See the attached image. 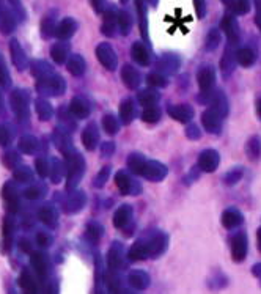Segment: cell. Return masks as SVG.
<instances>
[{
	"label": "cell",
	"mask_w": 261,
	"mask_h": 294,
	"mask_svg": "<svg viewBox=\"0 0 261 294\" xmlns=\"http://www.w3.org/2000/svg\"><path fill=\"white\" fill-rule=\"evenodd\" d=\"M37 145H38V142L34 137H24L21 140V150L25 151V153H34L38 148Z\"/></svg>",
	"instance_id": "obj_39"
},
{
	"label": "cell",
	"mask_w": 261,
	"mask_h": 294,
	"mask_svg": "<svg viewBox=\"0 0 261 294\" xmlns=\"http://www.w3.org/2000/svg\"><path fill=\"white\" fill-rule=\"evenodd\" d=\"M121 120L124 124H129L130 121H133L134 115H136V109H134V103L130 101V100H126L123 104H121Z\"/></svg>",
	"instance_id": "obj_25"
},
{
	"label": "cell",
	"mask_w": 261,
	"mask_h": 294,
	"mask_svg": "<svg viewBox=\"0 0 261 294\" xmlns=\"http://www.w3.org/2000/svg\"><path fill=\"white\" fill-rule=\"evenodd\" d=\"M121 77H123V82L126 84V87L130 90H136L140 85V74L133 67H129V64H126L123 68Z\"/></svg>",
	"instance_id": "obj_15"
},
{
	"label": "cell",
	"mask_w": 261,
	"mask_h": 294,
	"mask_svg": "<svg viewBox=\"0 0 261 294\" xmlns=\"http://www.w3.org/2000/svg\"><path fill=\"white\" fill-rule=\"evenodd\" d=\"M223 4L235 14H247L250 10V0H223Z\"/></svg>",
	"instance_id": "obj_19"
},
{
	"label": "cell",
	"mask_w": 261,
	"mask_h": 294,
	"mask_svg": "<svg viewBox=\"0 0 261 294\" xmlns=\"http://www.w3.org/2000/svg\"><path fill=\"white\" fill-rule=\"evenodd\" d=\"M186 134H187L189 139L197 140V139H200V129H199L197 126H195V124H189V126H187V130H186Z\"/></svg>",
	"instance_id": "obj_44"
},
{
	"label": "cell",
	"mask_w": 261,
	"mask_h": 294,
	"mask_svg": "<svg viewBox=\"0 0 261 294\" xmlns=\"http://www.w3.org/2000/svg\"><path fill=\"white\" fill-rule=\"evenodd\" d=\"M97 140H100V133H97L96 124H90L88 127H85L84 136H82V142H84V145H85V148L94 150Z\"/></svg>",
	"instance_id": "obj_18"
},
{
	"label": "cell",
	"mask_w": 261,
	"mask_h": 294,
	"mask_svg": "<svg viewBox=\"0 0 261 294\" xmlns=\"http://www.w3.org/2000/svg\"><path fill=\"white\" fill-rule=\"evenodd\" d=\"M246 153L252 160L259 159V156H261V139L259 137H252L249 140V143L246 146Z\"/></svg>",
	"instance_id": "obj_23"
},
{
	"label": "cell",
	"mask_w": 261,
	"mask_h": 294,
	"mask_svg": "<svg viewBox=\"0 0 261 294\" xmlns=\"http://www.w3.org/2000/svg\"><path fill=\"white\" fill-rule=\"evenodd\" d=\"M256 112H258V115L261 117V100H258V103H256Z\"/></svg>",
	"instance_id": "obj_49"
},
{
	"label": "cell",
	"mask_w": 261,
	"mask_h": 294,
	"mask_svg": "<svg viewBox=\"0 0 261 294\" xmlns=\"http://www.w3.org/2000/svg\"><path fill=\"white\" fill-rule=\"evenodd\" d=\"M74 30H76V24H74L71 19H67L64 22H61V25L58 27V30H57V37H58V38H63V40H67V38H70V37L74 34Z\"/></svg>",
	"instance_id": "obj_30"
},
{
	"label": "cell",
	"mask_w": 261,
	"mask_h": 294,
	"mask_svg": "<svg viewBox=\"0 0 261 294\" xmlns=\"http://www.w3.org/2000/svg\"><path fill=\"white\" fill-rule=\"evenodd\" d=\"M96 55H97V60H100L104 67L110 71H113L117 68V54L115 51L112 49V46H109L107 43H101L97 44L96 47Z\"/></svg>",
	"instance_id": "obj_3"
},
{
	"label": "cell",
	"mask_w": 261,
	"mask_h": 294,
	"mask_svg": "<svg viewBox=\"0 0 261 294\" xmlns=\"http://www.w3.org/2000/svg\"><path fill=\"white\" fill-rule=\"evenodd\" d=\"M43 192H44L43 187H40V186H31L30 189H27V190L24 192V195H25L27 199H40Z\"/></svg>",
	"instance_id": "obj_42"
},
{
	"label": "cell",
	"mask_w": 261,
	"mask_h": 294,
	"mask_svg": "<svg viewBox=\"0 0 261 294\" xmlns=\"http://www.w3.org/2000/svg\"><path fill=\"white\" fill-rule=\"evenodd\" d=\"M222 30L225 31V35H226L228 44H233V46L238 44L241 35H239V25H238V21L235 19V16H232V14L223 16Z\"/></svg>",
	"instance_id": "obj_6"
},
{
	"label": "cell",
	"mask_w": 261,
	"mask_h": 294,
	"mask_svg": "<svg viewBox=\"0 0 261 294\" xmlns=\"http://www.w3.org/2000/svg\"><path fill=\"white\" fill-rule=\"evenodd\" d=\"M71 113L76 115L77 118L88 117V113H90L88 104L82 100V97H76V100H73V103H71Z\"/></svg>",
	"instance_id": "obj_20"
},
{
	"label": "cell",
	"mask_w": 261,
	"mask_h": 294,
	"mask_svg": "<svg viewBox=\"0 0 261 294\" xmlns=\"http://www.w3.org/2000/svg\"><path fill=\"white\" fill-rule=\"evenodd\" d=\"M139 175H143L145 178L151 179V181H160V179H164L166 175H167V167L162 166L160 162L146 160V159H145V162H143V166H142Z\"/></svg>",
	"instance_id": "obj_1"
},
{
	"label": "cell",
	"mask_w": 261,
	"mask_h": 294,
	"mask_svg": "<svg viewBox=\"0 0 261 294\" xmlns=\"http://www.w3.org/2000/svg\"><path fill=\"white\" fill-rule=\"evenodd\" d=\"M169 115L179 123H189L193 118V109L190 106H186V104L172 106L169 109Z\"/></svg>",
	"instance_id": "obj_9"
},
{
	"label": "cell",
	"mask_w": 261,
	"mask_h": 294,
	"mask_svg": "<svg viewBox=\"0 0 261 294\" xmlns=\"http://www.w3.org/2000/svg\"><path fill=\"white\" fill-rule=\"evenodd\" d=\"M241 223H242V214L235 208L226 209L222 214V225L226 230H233V228L239 226Z\"/></svg>",
	"instance_id": "obj_12"
},
{
	"label": "cell",
	"mask_w": 261,
	"mask_h": 294,
	"mask_svg": "<svg viewBox=\"0 0 261 294\" xmlns=\"http://www.w3.org/2000/svg\"><path fill=\"white\" fill-rule=\"evenodd\" d=\"M40 217H41V220H43L44 223L54 226L55 222H57V212H55V209H54L52 206H46V208L41 209Z\"/></svg>",
	"instance_id": "obj_31"
},
{
	"label": "cell",
	"mask_w": 261,
	"mask_h": 294,
	"mask_svg": "<svg viewBox=\"0 0 261 294\" xmlns=\"http://www.w3.org/2000/svg\"><path fill=\"white\" fill-rule=\"evenodd\" d=\"M101 233H103V228L101 226H96V225H90L88 226V238L93 242H97L101 239Z\"/></svg>",
	"instance_id": "obj_40"
},
{
	"label": "cell",
	"mask_w": 261,
	"mask_h": 294,
	"mask_svg": "<svg viewBox=\"0 0 261 294\" xmlns=\"http://www.w3.org/2000/svg\"><path fill=\"white\" fill-rule=\"evenodd\" d=\"M219 44H220V34H219V30L213 28L209 31L208 38H206V49L208 51H214Z\"/></svg>",
	"instance_id": "obj_34"
},
{
	"label": "cell",
	"mask_w": 261,
	"mask_h": 294,
	"mask_svg": "<svg viewBox=\"0 0 261 294\" xmlns=\"http://www.w3.org/2000/svg\"><path fill=\"white\" fill-rule=\"evenodd\" d=\"M219 162H220V156L216 150H205L199 156V167L206 173L214 172L219 167Z\"/></svg>",
	"instance_id": "obj_5"
},
{
	"label": "cell",
	"mask_w": 261,
	"mask_h": 294,
	"mask_svg": "<svg viewBox=\"0 0 261 294\" xmlns=\"http://www.w3.org/2000/svg\"><path fill=\"white\" fill-rule=\"evenodd\" d=\"M242 175H244V170L242 169H233V170H230L226 175H225V183L228 184V186H235L236 183H239L241 181V178H242Z\"/></svg>",
	"instance_id": "obj_35"
},
{
	"label": "cell",
	"mask_w": 261,
	"mask_h": 294,
	"mask_svg": "<svg viewBox=\"0 0 261 294\" xmlns=\"http://www.w3.org/2000/svg\"><path fill=\"white\" fill-rule=\"evenodd\" d=\"M10 82V77H8V71H7V67H5V61L0 55V84L2 85H8Z\"/></svg>",
	"instance_id": "obj_41"
},
{
	"label": "cell",
	"mask_w": 261,
	"mask_h": 294,
	"mask_svg": "<svg viewBox=\"0 0 261 294\" xmlns=\"http://www.w3.org/2000/svg\"><path fill=\"white\" fill-rule=\"evenodd\" d=\"M256 238H258V247H259V250H261V228L256 232Z\"/></svg>",
	"instance_id": "obj_48"
},
{
	"label": "cell",
	"mask_w": 261,
	"mask_h": 294,
	"mask_svg": "<svg viewBox=\"0 0 261 294\" xmlns=\"http://www.w3.org/2000/svg\"><path fill=\"white\" fill-rule=\"evenodd\" d=\"M2 109H4V104H2V96H0V112H2Z\"/></svg>",
	"instance_id": "obj_50"
},
{
	"label": "cell",
	"mask_w": 261,
	"mask_h": 294,
	"mask_svg": "<svg viewBox=\"0 0 261 294\" xmlns=\"http://www.w3.org/2000/svg\"><path fill=\"white\" fill-rule=\"evenodd\" d=\"M82 170H84V162L80 156H76V159H71V169H70V178H68V187L73 189L77 181L82 176Z\"/></svg>",
	"instance_id": "obj_13"
},
{
	"label": "cell",
	"mask_w": 261,
	"mask_h": 294,
	"mask_svg": "<svg viewBox=\"0 0 261 294\" xmlns=\"http://www.w3.org/2000/svg\"><path fill=\"white\" fill-rule=\"evenodd\" d=\"M130 217H133V209H130V206H129V205L121 206V208L117 211V214H115V226L123 228L124 225L129 223Z\"/></svg>",
	"instance_id": "obj_22"
},
{
	"label": "cell",
	"mask_w": 261,
	"mask_h": 294,
	"mask_svg": "<svg viewBox=\"0 0 261 294\" xmlns=\"http://www.w3.org/2000/svg\"><path fill=\"white\" fill-rule=\"evenodd\" d=\"M178 67H179V60L176 57H172V55L164 57L157 64V68L164 73H175L178 70Z\"/></svg>",
	"instance_id": "obj_24"
},
{
	"label": "cell",
	"mask_w": 261,
	"mask_h": 294,
	"mask_svg": "<svg viewBox=\"0 0 261 294\" xmlns=\"http://www.w3.org/2000/svg\"><path fill=\"white\" fill-rule=\"evenodd\" d=\"M68 68L74 76H80L85 71V61L80 55H73L68 61Z\"/></svg>",
	"instance_id": "obj_26"
},
{
	"label": "cell",
	"mask_w": 261,
	"mask_h": 294,
	"mask_svg": "<svg viewBox=\"0 0 261 294\" xmlns=\"http://www.w3.org/2000/svg\"><path fill=\"white\" fill-rule=\"evenodd\" d=\"M130 54H133V58L142 64V67H148L151 63V57H150V51L148 47L142 43H134L133 44V49H130Z\"/></svg>",
	"instance_id": "obj_10"
},
{
	"label": "cell",
	"mask_w": 261,
	"mask_h": 294,
	"mask_svg": "<svg viewBox=\"0 0 261 294\" xmlns=\"http://www.w3.org/2000/svg\"><path fill=\"white\" fill-rule=\"evenodd\" d=\"M193 7H195V11H197L199 18H203L205 13H206V2L205 0H193Z\"/></svg>",
	"instance_id": "obj_43"
},
{
	"label": "cell",
	"mask_w": 261,
	"mask_h": 294,
	"mask_svg": "<svg viewBox=\"0 0 261 294\" xmlns=\"http://www.w3.org/2000/svg\"><path fill=\"white\" fill-rule=\"evenodd\" d=\"M109 169L106 167L104 170H103V173H101V176H97V179H96V181H94V186H104V181H106V179H107V176H109V172H107Z\"/></svg>",
	"instance_id": "obj_46"
},
{
	"label": "cell",
	"mask_w": 261,
	"mask_h": 294,
	"mask_svg": "<svg viewBox=\"0 0 261 294\" xmlns=\"http://www.w3.org/2000/svg\"><path fill=\"white\" fill-rule=\"evenodd\" d=\"M21 286L25 289V291H37V282L35 279L31 277L27 271H24V274L21 275Z\"/></svg>",
	"instance_id": "obj_36"
},
{
	"label": "cell",
	"mask_w": 261,
	"mask_h": 294,
	"mask_svg": "<svg viewBox=\"0 0 261 294\" xmlns=\"http://www.w3.org/2000/svg\"><path fill=\"white\" fill-rule=\"evenodd\" d=\"M117 184H118L120 190L124 192V193L140 192V187L136 184V181H133V178H130V176H129L127 173H124V172H121V173L117 175Z\"/></svg>",
	"instance_id": "obj_16"
},
{
	"label": "cell",
	"mask_w": 261,
	"mask_h": 294,
	"mask_svg": "<svg viewBox=\"0 0 261 294\" xmlns=\"http://www.w3.org/2000/svg\"><path fill=\"white\" fill-rule=\"evenodd\" d=\"M37 110H38V115H40L43 120L51 118V115H52V107H51V104H49L47 101H44V100H40V101L37 103Z\"/></svg>",
	"instance_id": "obj_37"
},
{
	"label": "cell",
	"mask_w": 261,
	"mask_h": 294,
	"mask_svg": "<svg viewBox=\"0 0 261 294\" xmlns=\"http://www.w3.org/2000/svg\"><path fill=\"white\" fill-rule=\"evenodd\" d=\"M235 58H236V63H239L241 67L249 68V67H252V64L255 63L256 55H255V52L252 51L250 47H241V49H238V51L235 52Z\"/></svg>",
	"instance_id": "obj_14"
},
{
	"label": "cell",
	"mask_w": 261,
	"mask_h": 294,
	"mask_svg": "<svg viewBox=\"0 0 261 294\" xmlns=\"http://www.w3.org/2000/svg\"><path fill=\"white\" fill-rule=\"evenodd\" d=\"M222 121H223V118L211 107L206 109L203 112V115H202V124L211 134H219L220 133L222 130Z\"/></svg>",
	"instance_id": "obj_4"
},
{
	"label": "cell",
	"mask_w": 261,
	"mask_h": 294,
	"mask_svg": "<svg viewBox=\"0 0 261 294\" xmlns=\"http://www.w3.org/2000/svg\"><path fill=\"white\" fill-rule=\"evenodd\" d=\"M255 24L261 31V0H255Z\"/></svg>",
	"instance_id": "obj_45"
},
{
	"label": "cell",
	"mask_w": 261,
	"mask_h": 294,
	"mask_svg": "<svg viewBox=\"0 0 261 294\" xmlns=\"http://www.w3.org/2000/svg\"><path fill=\"white\" fill-rule=\"evenodd\" d=\"M129 282L133 286L143 289V288H146L150 285V277L146 275L143 271H134V272H130V275H129Z\"/></svg>",
	"instance_id": "obj_21"
},
{
	"label": "cell",
	"mask_w": 261,
	"mask_h": 294,
	"mask_svg": "<svg viewBox=\"0 0 261 294\" xmlns=\"http://www.w3.org/2000/svg\"><path fill=\"white\" fill-rule=\"evenodd\" d=\"M252 272H253L255 277H258V279L261 280V263H256V265L252 268Z\"/></svg>",
	"instance_id": "obj_47"
},
{
	"label": "cell",
	"mask_w": 261,
	"mask_h": 294,
	"mask_svg": "<svg viewBox=\"0 0 261 294\" xmlns=\"http://www.w3.org/2000/svg\"><path fill=\"white\" fill-rule=\"evenodd\" d=\"M247 250H249V241L246 233H236L232 238V256L236 263H241L244 261V258L247 256Z\"/></svg>",
	"instance_id": "obj_2"
},
{
	"label": "cell",
	"mask_w": 261,
	"mask_h": 294,
	"mask_svg": "<svg viewBox=\"0 0 261 294\" xmlns=\"http://www.w3.org/2000/svg\"><path fill=\"white\" fill-rule=\"evenodd\" d=\"M232 47H233V44H228L226 51H225V54H223V58H222V63H220L222 74H223L225 77L230 76V74L235 71V61H236V58H235V54H233V51H232Z\"/></svg>",
	"instance_id": "obj_17"
},
{
	"label": "cell",
	"mask_w": 261,
	"mask_h": 294,
	"mask_svg": "<svg viewBox=\"0 0 261 294\" xmlns=\"http://www.w3.org/2000/svg\"><path fill=\"white\" fill-rule=\"evenodd\" d=\"M197 82L202 91H209L213 90L214 82H216V71L213 67H203L199 74H197Z\"/></svg>",
	"instance_id": "obj_7"
},
{
	"label": "cell",
	"mask_w": 261,
	"mask_h": 294,
	"mask_svg": "<svg viewBox=\"0 0 261 294\" xmlns=\"http://www.w3.org/2000/svg\"><path fill=\"white\" fill-rule=\"evenodd\" d=\"M68 54H70L68 44H55L54 49H52V58L57 63H64V61H67Z\"/></svg>",
	"instance_id": "obj_28"
},
{
	"label": "cell",
	"mask_w": 261,
	"mask_h": 294,
	"mask_svg": "<svg viewBox=\"0 0 261 294\" xmlns=\"http://www.w3.org/2000/svg\"><path fill=\"white\" fill-rule=\"evenodd\" d=\"M103 127L107 134L113 136L115 133H118V129H120V124L117 121V118L113 117V115H106L104 120H103Z\"/></svg>",
	"instance_id": "obj_33"
},
{
	"label": "cell",
	"mask_w": 261,
	"mask_h": 294,
	"mask_svg": "<svg viewBox=\"0 0 261 294\" xmlns=\"http://www.w3.org/2000/svg\"><path fill=\"white\" fill-rule=\"evenodd\" d=\"M11 106L21 120H24V117H28V110H27V94L22 93L21 90H16L11 96Z\"/></svg>",
	"instance_id": "obj_8"
},
{
	"label": "cell",
	"mask_w": 261,
	"mask_h": 294,
	"mask_svg": "<svg viewBox=\"0 0 261 294\" xmlns=\"http://www.w3.org/2000/svg\"><path fill=\"white\" fill-rule=\"evenodd\" d=\"M142 118H143V121H146V123H156V121H159V118H160V110H159L156 106L146 107V109L143 110V113H142Z\"/></svg>",
	"instance_id": "obj_32"
},
{
	"label": "cell",
	"mask_w": 261,
	"mask_h": 294,
	"mask_svg": "<svg viewBox=\"0 0 261 294\" xmlns=\"http://www.w3.org/2000/svg\"><path fill=\"white\" fill-rule=\"evenodd\" d=\"M146 82L151 87H166L167 85V79L162 76V73H151L146 77Z\"/></svg>",
	"instance_id": "obj_38"
},
{
	"label": "cell",
	"mask_w": 261,
	"mask_h": 294,
	"mask_svg": "<svg viewBox=\"0 0 261 294\" xmlns=\"http://www.w3.org/2000/svg\"><path fill=\"white\" fill-rule=\"evenodd\" d=\"M10 52H11V57H13V63L18 67L19 70H25L28 67V60H27V55L24 54V51L21 49L19 43L13 40L10 43Z\"/></svg>",
	"instance_id": "obj_11"
},
{
	"label": "cell",
	"mask_w": 261,
	"mask_h": 294,
	"mask_svg": "<svg viewBox=\"0 0 261 294\" xmlns=\"http://www.w3.org/2000/svg\"><path fill=\"white\" fill-rule=\"evenodd\" d=\"M139 101H140L142 106L150 107V106H154L159 101V94L153 90H145L139 94Z\"/></svg>",
	"instance_id": "obj_29"
},
{
	"label": "cell",
	"mask_w": 261,
	"mask_h": 294,
	"mask_svg": "<svg viewBox=\"0 0 261 294\" xmlns=\"http://www.w3.org/2000/svg\"><path fill=\"white\" fill-rule=\"evenodd\" d=\"M34 266L40 275H46L49 269V259L43 253H34Z\"/></svg>",
	"instance_id": "obj_27"
}]
</instances>
